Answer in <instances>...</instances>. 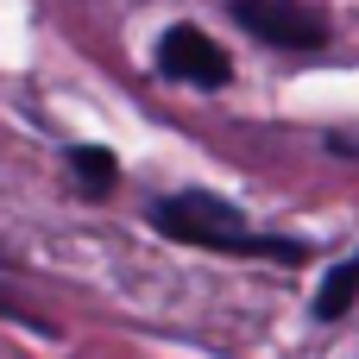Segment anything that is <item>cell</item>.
<instances>
[{
    "instance_id": "6da1fadb",
    "label": "cell",
    "mask_w": 359,
    "mask_h": 359,
    "mask_svg": "<svg viewBox=\"0 0 359 359\" xmlns=\"http://www.w3.org/2000/svg\"><path fill=\"white\" fill-rule=\"evenodd\" d=\"M151 227L177 246H202V252H240V259H278V265H309V246L303 240H284V233H252L246 215L227 202V196H208V189H183V196H164L151 202Z\"/></svg>"
},
{
    "instance_id": "7a4b0ae2",
    "label": "cell",
    "mask_w": 359,
    "mask_h": 359,
    "mask_svg": "<svg viewBox=\"0 0 359 359\" xmlns=\"http://www.w3.org/2000/svg\"><path fill=\"white\" fill-rule=\"evenodd\" d=\"M227 13L240 32H252L271 50H322L328 44V19L309 0H233Z\"/></svg>"
},
{
    "instance_id": "3957f363",
    "label": "cell",
    "mask_w": 359,
    "mask_h": 359,
    "mask_svg": "<svg viewBox=\"0 0 359 359\" xmlns=\"http://www.w3.org/2000/svg\"><path fill=\"white\" fill-rule=\"evenodd\" d=\"M158 69L170 76V82H196V88H221L227 76H233V57L208 38V32H196V25H170L164 38H158Z\"/></svg>"
},
{
    "instance_id": "277c9868",
    "label": "cell",
    "mask_w": 359,
    "mask_h": 359,
    "mask_svg": "<svg viewBox=\"0 0 359 359\" xmlns=\"http://www.w3.org/2000/svg\"><path fill=\"white\" fill-rule=\"evenodd\" d=\"M353 297H359V252L341 259V265L322 278V290H316V322H341V316L353 309Z\"/></svg>"
},
{
    "instance_id": "5b68a950",
    "label": "cell",
    "mask_w": 359,
    "mask_h": 359,
    "mask_svg": "<svg viewBox=\"0 0 359 359\" xmlns=\"http://www.w3.org/2000/svg\"><path fill=\"white\" fill-rule=\"evenodd\" d=\"M69 170L82 177V196H88V202H101V196L120 183V164H114L101 145H69Z\"/></svg>"
},
{
    "instance_id": "8992f818",
    "label": "cell",
    "mask_w": 359,
    "mask_h": 359,
    "mask_svg": "<svg viewBox=\"0 0 359 359\" xmlns=\"http://www.w3.org/2000/svg\"><path fill=\"white\" fill-rule=\"evenodd\" d=\"M0 316H13V322H38V316H32V309H25L13 290H0ZM38 328H44V322H38Z\"/></svg>"
}]
</instances>
